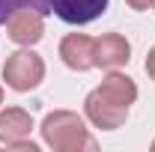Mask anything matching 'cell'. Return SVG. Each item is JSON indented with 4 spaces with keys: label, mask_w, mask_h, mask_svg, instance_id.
I'll return each mask as SVG.
<instances>
[{
    "label": "cell",
    "mask_w": 155,
    "mask_h": 152,
    "mask_svg": "<svg viewBox=\"0 0 155 152\" xmlns=\"http://www.w3.org/2000/svg\"><path fill=\"white\" fill-rule=\"evenodd\" d=\"M152 152H155V140H152Z\"/></svg>",
    "instance_id": "obj_14"
},
{
    "label": "cell",
    "mask_w": 155,
    "mask_h": 152,
    "mask_svg": "<svg viewBox=\"0 0 155 152\" xmlns=\"http://www.w3.org/2000/svg\"><path fill=\"white\" fill-rule=\"evenodd\" d=\"M110 0H51V12L60 21L81 27V24H93L96 18L104 15Z\"/></svg>",
    "instance_id": "obj_7"
},
{
    "label": "cell",
    "mask_w": 155,
    "mask_h": 152,
    "mask_svg": "<svg viewBox=\"0 0 155 152\" xmlns=\"http://www.w3.org/2000/svg\"><path fill=\"white\" fill-rule=\"evenodd\" d=\"M3 81L15 93H30L45 81V60L33 48H18L3 63Z\"/></svg>",
    "instance_id": "obj_2"
},
{
    "label": "cell",
    "mask_w": 155,
    "mask_h": 152,
    "mask_svg": "<svg viewBox=\"0 0 155 152\" xmlns=\"http://www.w3.org/2000/svg\"><path fill=\"white\" fill-rule=\"evenodd\" d=\"M152 9H155V0H152Z\"/></svg>",
    "instance_id": "obj_15"
},
{
    "label": "cell",
    "mask_w": 155,
    "mask_h": 152,
    "mask_svg": "<svg viewBox=\"0 0 155 152\" xmlns=\"http://www.w3.org/2000/svg\"><path fill=\"white\" fill-rule=\"evenodd\" d=\"M131 60V42L122 36V33H104L96 39V66L104 72H114L128 66Z\"/></svg>",
    "instance_id": "obj_8"
},
{
    "label": "cell",
    "mask_w": 155,
    "mask_h": 152,
    "mask_svg": "<svg viewBox=\"0 0 155 152\" xmlns=\"http://www.w3.org/2000/svg\"><path fill=\"white\" fill-rule=\"evenodd\" d=\"M125 3H128L134 12H146V9L152 6V0H125Z\"/></svg>",
    "instance_id": "obj_12"
},
{
    "label": "cell",
    "mask_w": 155,
    "mask_h": 152,
    "mask_svg": "<svg viewBox=\"0 0 155 152\" xmlns=\"http://www.w3.org/2000/svg\"><path fill=\"white\" fill-rule=\"evenodd\" d=\"M6 36L21 48H33L45 36V15L36 9H18L6 21Z\"/></svg>",
    "instance_id": "obj_5"
},
{
    "label": "cell",
    "mask_w": 155,
    "mask_h": 152,
    "mask_svg": "<svg viewBox=\"0 0 155 152\" xmlns=\"http://www.w3.org/2000/svg\"><path fill=\"white\" fill-rule=\"evenodd\" d=\"M42 143L51 146L54 152H81L96 149V137L87 128V116L75 111H51L39 125Z\"/></svg>",
    "instance_id": "obj_1"
},
{
    "label": "cell",
    "mask_w": 155,
    "mask_h": 152,
    "mask_svg": "<svg viewBox=\"0 0 155 152\" xmlns=\"http://www.w3.org/2000/svg\"><path fill=\"white\" fill-rule=\"evenodd\" d=\"M0 104H3V87H0Z\"/></svg>",
    "instance_id": "obj_13"
},
{
    "label": "cell",
    "mask_w": 155,
    "mask_h": 152,
    "mask_svg": "<svg viewBox=\"0 0 155 152\" xmlns=\"http://www.w3.org/2000/svg\"><path fill=\"white\" fill-rule=\"evenodd\" d=\"M96 90H98L101 95H107L110 101H116V104H125V107H131V104L137 101V84H134L128 75H122L119 69L107 72V78L98 84Z\"/></svg>",
    "instance_id": "obj_9"
},
{
    "label": "cell",
    "mask_w": 155,
    "mask_h": 152,
    "mask_svg": "<svg viewBox=\"0 0 155 152\" xmlns=\"http://www.w3.org/2000/svg\"><path fill=\"white\" fill-rule=\"evenodd\" d=\"M18 9H36L42 15H51V0H0V24H6Z\"/></svg>",
    "instance_id": "obj_10"
},
{
    "label": "cell",
    "mask_w": 155,
    "mask_h": 152,
    "mask_svg": "<svg viewBox=\"0 0 155 152\" xmlns=\"http://www.w3.org/2000/svg\"><path fill=\"white\" fill-rule=\"evenodd\" d=\"M60 60L72 72H90L96 69V39L87 33H69L60 42Z\"/></svg>",
    "instance_id": "obj_6"
},
{
    "label": "cell",
    "mask_w": 155,
    "mask_h": 152,
    "mask_svg": "<svg viewBox=\"0 0 155 152\" xmlns=\"http://www.w3.org/2000/svg\"><path fill=\"white\" fill-rule=\"evenodd\" d=\"M30 131H33V116L24 107H3L0 111V146L39 152V143L30 140Z\"/></svg>",
    "instance_id": "obj_3"
},
{
    "label": "cell",
    "mask_w": 155,
    "mask_h": 152,
    "mask_svg": "<svg viewBox=\"0 0 155 152\" xmlns=\"http://www.w3.org/2000/svg\"><path fill=\"white\" fill-rule=\"evenodd\" d=\"M143 69H146L149 81H155V45L149 48V54H146V63H143Z\"/></svg>",
    "instance_id": "obj_11"
},
{
    "label": "cell",
    "mask_w": 155,
    "mask_h": 152,
    "mask_svg": "<svg viewBox=\"0 0 155 152\" xmlns=\"http://www.w3.org/2000/svg\"><path fill=\"white\" fill-rule=\"evenodd\" d=\"M128 111H131V107L110 101L107 95H101L98 90H93V93L84 98V116H87L96 128H101V131H116V128H122L125 119H128Z\"/></svg>",
    "instance_id": "obj_4"
}]
</instances>
